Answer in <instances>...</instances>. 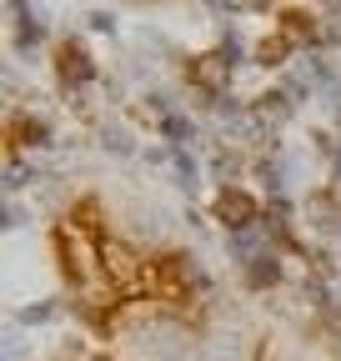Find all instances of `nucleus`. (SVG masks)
Segmentation results:
<instances>
[{
	"label": "nucleus",
	"mask_w": 341,
	"mask_h": 361,
	"mask_svg": "<svg viewBox=\"0 0 341 361\" xmlns=\"http://www.w3.org/2000/svg\"><path fill=\"white\" fill-rule=\"evenodd\" d=\"M216 221H226L231 231H251V226H261V206H256L241 186H221V196H216Z\"/></svg>",
	"instance_id": "obj_1"
},
{
	"label": "nucleus",
	"mask_w": 341,
	"mask_h": 361,
	"mask_svg": "<svg viewBox=\"0 0 341 361\" xmlns=\"http://www.w3.org/2000/svg\"><path fill=\"white\" fill-rule=\"evenodd\" d=\"M91 75H96L91 56H85L75 40H66V45H61V85H66V90H80V85L91 80Z\"/></svg>",
	"instance_id": "obj_2"
},
{
	"label": "nucleus",
	"mask_w": 341,
	"mask_h": 361,
	"mask_svg": "<svg viewBox=\"0 0 341 361\" xmlns=\"http://www.w3.org/2000/svg\"><path fill=\"white\" fill-rule=\"evenodd\" d=\"M306 221L316 226L321 236H336V231H341V206H336V196H331V191H316V196L306 201Z\"/></svg>",
	"instance_id": "obj_3"
},
{
	"label": "nucleus",
	"mask_w": 341,
	"mask_h": 361,
	"mask_svg": "<svg viewBox=\"0 0 341 361\" xmlns=\"http://www.w3.org/2000/svg\"><path fill=\"white\" fill-rule=\"evenodd\" d=\"M241 281H246L251 291H266V286H281V261L261 251L256 261H246V266H241Z\"/></svg>",
	"instance_id": "obj_4"
},
{
	"label": "nucleus",
	"mask_w": 341,
	"mask_h": 361,
	"mask_svg": "<svg viewBox=\"0 0 341 361\" xmlns=\"http://www.w3.org/2000/svg\"><path fill=\"white\" fill-rule=\"evenodd\" d=\"M261 246H266V226H251V231H231V236H226V251H231L236 266L256 261V256H261Z\"/></svg>",
	"instance_id": "obj_5"
},
{
	"label": "nucleus",
	"mask_w": 341,
	"mask_h": 361,
	"mask_svg": "<svg viewBox=\"0 0 341 361\" xmlns=\"http://www.w3.org/2000/svg\"><path fill=\"white\" fill-rule=\"evenodd\" d=\"M191 135H196V126H191L181 111L161 116V141H170V151H186V146H191Z\"/></svg>",
	"instance_id": "obj_6"
},
{
	"label": "nucleus",
	"mask_w": 341,
	"mask_h": 361,
	"mask_svg": "<svg viewBox=\"0 0 341 361\" xmlns=\"http://www.w3.org/2000/svg\"><path fill=\"white\" fill-rule=\"evenodd\" d=\"M291 51H296V40H291L286 30H276L271 40H261V45H256V66H281Z\"/></svg>",
	"instance_id": "obj_7"
},
{
	"label": "nucleus",
	"mask_w": 341,
	"mask_h": 361,
	"mask_svg": "<svg viewBox=\"0 0 341 361\" xmlns=\"http://www.w3.org/2000/svg\"><path fill=\"white\" fill-rule=\"evenodd\" d=\"M11 130H16L20 146H51V121H25V116H16Z\"/></svg>",
	"instance_id": "obj_8"
},
{
	"label": "nucleus",
	"mask_w": 341,
	"mask_h": 361,
	"mask_svg": "<svg viewBox=\"0 0 341 361\" xmlns=\"http://www.w3.org/2000/svg\"><path fill=\"white\" fill-rule=\"evenodd\" d=\"M56 311H61V301H30V306L16 311V322L20 326H46V322H56Z\"/></svg>",
	"instance_id": "obj_9"
},
{
	"label": "nucleus",
	"mask_w": 341,
	"mask_h": 361,
	"mask_svg": "<svg viewBox=\"0 0 341 361\" xmlns=\"http://www.w3.org/2000/svg\"><path fill=\"white\" fill-rule=\"evenodd\" d=\"M101 146H106L111 156H131V151H136V135L125 130V126H101Z\"/></svg>",
	"instance_id": "obj_10"
},
{
	"label": "nucleus",
	"mask_w": 341,
	"mask_h": 361,
	"mask_svg": "<svg viewBox=\"0 0 341 361\" xmlns=\"http://www.w3.org/2000/svg\"><path fill=\"white\" fill-rule=\"evenodd\" d=\"M30 180H40V166H25V161L16 156V161H11V171H6V191L16 196V191H25V186H30Z\"/></svg>",
	"instance_id": "obj_11"
},
{
	"label": "nucleus",
	"mask_w": 341,
	"mask_h": 361,
	"mask_svg": "<svg viewBox=\"0 0 341 361\" xmlns=\"http://www.w3.org/2000/svg\"><path fill=\"white\" fill-rule=\"evenodd\" d=\"M170 171H176V180H181L186 191H196V180H201V166H196L186 151H170Z\"/></svg>",
	"instance_id": "obj_12"
},
{
	"label": "nucleus",
	"mask_w": 341,
	"mask_h": 361,
	"mask_svg": "<svg viewBox=\"0 0 341 361\" xmlns=\"http://www.w3.org/2000/svg\"><path fill=\"white\" fill-rule=\"evenodd\" d=\"M85 30H96V35H116V16H111V11H91V16H85Z\"/></svg>",
	"instance_id": "obj_13"
},
{
	"label": "nucleus",
	"mask_w": 341,
	"mask_h": 361,
	"mask_svg": "<svg viewBox=\"0 0 341 361\" xmlns=\"http://www.w3.org/2000/svg\"><path fill=\"white\" fill-rule=\"evenodd\" d=\"M0 226H6V231H16V226H25V211H20V206L11 201L6 211H0Z\"/></svg>",
	"instance_id": "obj_14"
}]
</instances>
